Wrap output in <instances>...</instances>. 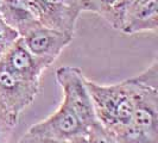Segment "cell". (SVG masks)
<instances>
[{"instance_id": "cell-18", "label": "cell", "mask_w": 158, "mask_h": 143, "mask_svg": "<svg viewBox=\"0 0 158 143\" xmlns=\"http://www.w3.org/2000/svg\"><path fill=\"white\" fill-rule=\"evenodd\" d=\"M130 1L131 0H120V8H121V11H124V7L126 6Z\"/></svg>"}, {"instance_id": "cell-8", "label": "cell", "mask_w": 158, "mask_h": 143, "mask_svg": "<svg viewBox=\"0 0 158 143\" xmlns=\"http://www.w3.org/2000/svg\"><path fill=\"white\" fill-rule=\"evenodd\" d=\"M119 30L126 35L158 31V0H131L124 7Z\"/></svg>"}, {"instance_id": "cell-13", "label": "cell", "mask_w": 158, "mask_h": 143, "mask_svg": "<svg viewBox=\"0 0 158 143\" xmlns=\"http://www.w3.org/2000/svg\"><path fill=\"white\" fill-rule=\"evenodd\" d=\"M18 38V32L13 30L0 15V58Z\"/></svg>"}, {"instance_id": "cell-15", "label": "cell", "mask_w": 158, "mask_h": 143, "mask_svg": "<svg viewBox=\"0 0 158 143\" xmlns=\"http://www.w3.org/2000/svg\"><path fill=\"white\" fill-rule=\"evenodd\" d=\"M18 143H67L64 141H58V140H52L43 136L33 135L30 132H26L25 135L22 136V138L18 141Z\"/></svg>"}, {"instance_id": "cell-16", "label": "cell", "mask_w": 158, "mask_h": 143, "mask_svg": "<svg viewBox=\"0 0 158 143\" xmlns=\"http://www.w3.org/2000/svg\"><path fill=\"white\" fill-rule=\"evenodd\" d=\"M48 4H56V5H68V6H74L82 11V0H38ZM83 12V11H82Z\"/></svg>"}, {"instance_id": "cell-9", "label": "cell", "mask_w": 158, "mask_h": 143, "mask_svg": "<svg viewBox=\"0 0 158 143\" xmlns=\"http://www.w3.org/2000/svg\"><path fill=\"white\" fill-rule=\"evenodd\" d=\"M0 15L13 30L18 32L19 37H23L40 24L29 7L27 0H2Z\"/></svg>"}, {"instance_id": "cell-3", "label": "cell", "mask_w": 158, "mask_h": 143, "mask_svg": "<svg viewBox=\"0 0 158 143\" xmlns=\"http://www.w3.org/2000/svg\"><path fill=\"white\" fill-rule=\"evenodd\" d=\"M86 79L77 67L63 66L56 71V81L63 93L62 103L88 127L96 122V118Z\"/></svg>"}, {"instance_id": "cell-11", "label": "cell", "mask_w": 158, "mask_h": 143, "mask_svg": "<svg viewBox=\"0 0 158 143\" xmlns=\"http://www.w3.org/2000/svg\"><path fill=\"white\" fill-rule=\"evenodd\" d=\"M113 134L119 143H158V138L148 135L132 123Z\"/></svg>"}, {"instance_id": "cell-19", "label": "cell", "mask_w": 158, "mask_h": 143, "mask_svg": "<svg viewBox=\"0 0 158 143\" xmlns=\"http://www.w3.org/2000/svg\"><path fill=\"white\" fill-rule=\"evenodd\" d=\"M1 4H2V0H0V6H1Z\"/></svg>"}, {"instance_id": "cell-12", "label": "cell", "mask_w": 158, "mask_h": 143, "mask_svg": "<svg viewBox=\"0 0 158 143\" xmlns=\"http://www.w3.org/2000/svg\"><path fill=\"white\" fill-rule=\"evenodd\" d=\"M86 137L88 143H119L111 130L103 127L98 120L87 127Z\"/></svg>"}, {"instance_id": "cell-5", "label": "cell", "mask_w": 158, "mask_h": 143, "mask_svg": "<svg viewBox=\"0 0 158 143\" xmlns=\"http://www.w3.org/2000/svg\"><path fill=\"white\" fill-rule=\"evenodd\" d=\"M87 125L63 103L45 119L29 128L27 132L52 140L68 142L80 135H86Z\"/></svg>"}, {"instance_id": "cell-10", "label": "cell", "mask_w": 158, "mask_h": 143, "mask_svg": "<svg viewBox=\"0 0 158 143\" xmlns=\"http://www.w3.org/2000/svg\"><path fill=\"white\" fill-rule=\"evenodd\" d=\"M82 11L98 15L113 29L120 28L123 16L120 0H82Z\"/></svg>"}, {"instance_id": "cell-2", "label": "cell", "mask_w": 158, "mask_h": 143, "mask_svg": "<svg viewBox=\"0 0 158 143\" xmlns=\"http://www.w3.org/2000/svg\"><path fill=\"white\" fill-rule=\"evenodd\" d=\"M133 93L132 124L158 138V60L140 74L126 79Z\"/></svg>"}, {"instance_id": "cell-4", "label": "cell", "mask_w": 158, "mask_h": 143, "mask_svg": "<svg viewBox=\"0 0 158 143\" xmlns=\"http://www.w3.org/2000/svg\"><path fill=\"white\" fill-rule=\"evenodd\" d=\"M40 87V84L18 78L0 62V110L16 122L20 113L33 103Z\"/></svg>"}, {"instance_id": "cell-17", "label": "cell", "mask_w": 158, "mask_h": 143, "mask_svg": "<svg viewBox=\"0 0 158 143\" xmlns=\"http://www.w3.org/2000/svg\"><path fill=\"white\" fill-rule=\"evenodd\" d=\"M67 143H88V141H87L86 135H80V136L74 137V138H71V140H69Z\"/></svg>"}, {"instance_id": "cell-7", "label": "cell", "mask_w": 158, "mask_h": 143, "mask_svg": "<svg viewBox=\"0 0 158 143\" xmlns=\"http://www.w3.org/2000/svg\"><path fill=\"white\" fill-rule=\"evenodd\" d=\"M0 62L16 76L35 84H40L44 71L50 67L44 60L33 55L20 37L4 54Z\"/></svg>"}, {"instance_id": "cell-6", "label": "cell", "mask_w": 158, "mask_h": 143, "mask_svg": "<svg viewBox=\"0 0 158 143\" xmlns=\"http://www.w3.org/2000/svg\"><path fill=\"white\" fill-rule=\"evenodd\" d=\"M20 38L33 55L51 66L70 44L74 35L38 24Z\"/></svg>"}, {"instance_id": "cell-14", "label": "cell", "mask_w": 158, "mask_h": 143, "mask_svg": "<svg viewBox=\"0 0 158 143\" xmlns=\"http://www.w3.org/2000/svg\"><path fill=\"white\" fill-rule=\"evenodd\" d=\"M17 123L18 122L0 110V143H10Z\"/></svg>"}, {"instance_id": "cell-1", "label": "cell", "mask_w": 158, "mask_h": 143, "mask_svg": "<svg viewBox=\"0 0 158 143\" xmlns=\"http://www.w3.org/2000/svg\"><path fill=\"white\" fill-rule=\"evenodd\" d=\"M95 118L112 132L131 124L133 115V93L127 80L113 85H100L86 79Z\"/></svg>"}]
</instances>
